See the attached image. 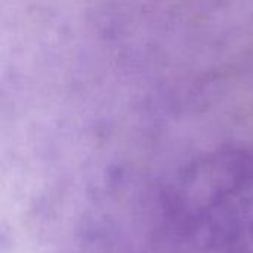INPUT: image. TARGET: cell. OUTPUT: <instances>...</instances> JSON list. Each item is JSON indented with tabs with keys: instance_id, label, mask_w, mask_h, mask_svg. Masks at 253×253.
<instances>
[{
	"instance_id": "obj_1",
	"label": "cell",
	"mask_w": 253,
	"mask_h": 253,
	"mask_svg": "<svg viewBox=\"0 0 253 253\" xmlns=\"http://www.w3.org/2000/svg\"><path fill=\"white\" fill-rule=\"evenodd\" d=\"M156 253H253V150L224 145L182 166L157 199Z\"/></svg>"
}]
</instances>
